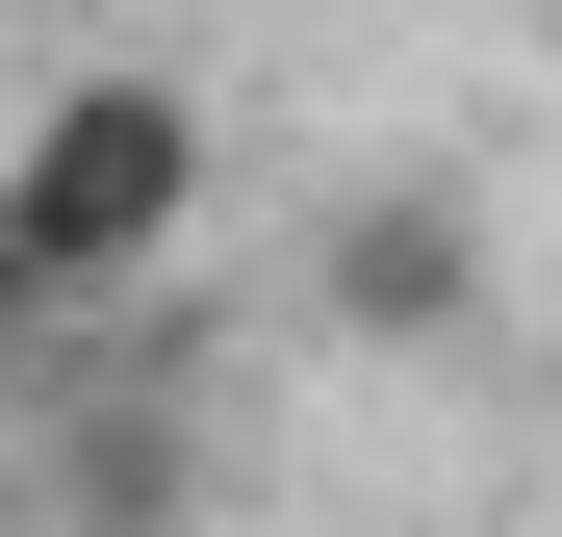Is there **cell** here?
<instances>
[{"label": "cell", "instance_id": "1", "mask_svg": "<svg viewBox=\"0 0 562 537\" xmlns=\"http://www.w3.org/2000/svg\"><path fill=\"white\" fill-rule=\"evenodd\" d=\"M0 231H26V282H52V333H128L154 282H179V231H205V103L179 77H52L26 128H0Z\"/></svg>", "mask_w": 562, "mask_h": 537}, {"label": "cell", "instance_id": "2", "mask_svg": "<svg viewBox=\"0 0 562 537\" xmlns=\"http://www.w3.org/2000/svg\"><path fill=\"white\" fill-rule=\"evenodd\" d=\"M486 307H512V256L460 179H358L333 256H307V333H358V358H486Z\"/></svg>", "mask_w": 562, "mask_h": 537}, {"label": "cell", "instance_id": "3", "mask_svg": "<svg viewBox=\"0 0 562 537\" xmlns=\"http://www.w3.org/2000/svg\"><path fill=\"white\" fill-rule=\"evenodd\" d=\"M0 537H26V410H0Z\"/></svg>", "mask_w": 562, "mask_h": 537}]
</instances>
